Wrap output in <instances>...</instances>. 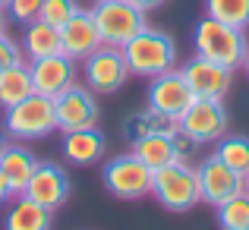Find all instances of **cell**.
Wrapping results in <instances>:
<instances>
[{"instance_id": "3", "label": "cell", "mask_w": 249, "mask_h": 230, "mask_svg": "<svg viewBox=\"0 0 249 230\" xmlns=\"http://www.w3.org/2000/svg\"><path fill=\"white\" fill-rule=\"evenodd\" d=\"M57 129V117H54V101L38 91H32L29 98H22L19 104L3 110V133L16 142H35L44 139Z\"/></svg>"}, {"instance_id": "1", "label": "cell", "mask_w": 249, "mask_h": 230, "mask_svg": "<svg viewBox=\"0 0 249 230\" xmlns=\"http://www.w3.org/2000/svg\"><path fill=\"white\" fill-rule=\"evenodd\" d=\"M193 48L199 57L214 60L227 70H240L249 54V41L243 29H233L227 22H218L212 16H202L193 32Z\"/></svg>"}, {"instance_id": "30", "label": "cell", "mask_w": 249, "mask_h": 230, "mask_svg": "<svg viewBox=\"0 0 249 230\" xmlns=\"http://www.w3.org/2000/svg\"><path fill=\"white\" fill-rule=\"evenodd\" d=\"M129 3H136L142 13H148V10H158V6L164 3V0H129Z\"/></svg>"}, {"instance_id": "36", "label": "cell", "mask_w": 249, "mask_h": 230, "mask_svg": "<svg viewBox=\"0 0 249 230\" xmlns=\"http://www.w3.org/2000/svg\"><path fill=\"white\" fill-rule=\"evenodd\" d=\"M243 230H249V227H243Z\"/></svg>"}, {"instance_id": "12", "label": "cell", "mask_w": 249, "mask_h": 230, "mask_svg": "<svg viewBox=\"0 0 249 230\" xmlns=\"http://www.w3.org/2000/svg\"><path fill=\"white\" fill-rule=\"evenodd\" d=\"M22 195L32 199V202H38V205H44V208H51V212L60 208L63 202L70 199L67 170L54 161H38V167H35V174L29 177V186H25Z\"/></svg>"}, {"instance_id": "19", "label": "cell", "mask_w": 249, "mask_h": 230, "mask_svg": "<svg viewBox=\"0 0 249 230\" xmlns=\"http://www.w3.org/2000/svg\"><path fill=\"white\" fill-rule=\"evenodd\" d=\"M133 155L139 158L152 174L161 170V167H167V164H174V161H183L180 152H177L174 136H167V133H155V136H145V139L133 142Z\"/></svg>"}, {"instance_id": "5", "label": "cell", "mask_w": 249, "mask_h": 230, "mask_svg": "<svg viewBox=\"0 0 249 230\" xmlns=\"http://www.w3.org/2000/svg\"><path fill=\"white\" fill-rule=\"evenodd\" d=\"M152 195L167 208V212H189L193 205H199V177L196 167H189L186 161H174L167 167L155 170L152 177Z\"/></svg>"}, {"instance_id": "13", "label": "cell", "mask_w": 249, "mask_h": 230, "mask_svg": "<svg viewBox=\"0 0 249 230\" xmlns=\"http://www.w3.org/2000/svg\"><path fill=\"white\" fill-rule=\"evenodd\" d=\"M29 76H32V88H35L38 95L54 101L60 91H67L70 85L76 82V60L67 57V54L41 57V60L29 63Z\"/></svg>"}, {"instance_id": "14", "label": "cell", "mask_w": 249, "mask_h": 230, "mask_svg": "<svg viewBox=\"0 0 249 230\" xmlns=\"http://www.w3.org/2000/svg\"><path fill=\"white\" fill-rule=\"evenodd\" d=\"M180 73H183V79H186V85L193 88L196 98H218V101H224V95L231 91L233 70L221 67V63H214V60H205V57H199V54H196Z\"/></svg>"}, {"instance_id": "25", "label": "cell", "mask_w": 249, "mask_h": 230, "mask_svg": "<svg viewBox=\"0 0 249 230\" xmlns=\"http://www.w3.org/2000/svg\"><path fill=\"white\" fill-rule=\"evenodd\" d=\"M218 224L221 230H243L249 227V193H237L233 199H227L224 205H218Z\"/></svg>"}, {"instance_id": "28", "label": "cell", "mask_w": 249, "mask_h": 230, "mask_svg": "<svg viewBox=\"0 0 249 230\" xmlns=\"http://www.w3.org/2000/svg\"><path fill=\"white\" fill-rule=\"evenodd\" d=\"M16 63H25L22 48H19L10 35L0 32V70H10V67H16Z\"/></svg>"}, {"instance_id": "9", "label": "cell", "mask_w": 249, "mask_h": 230, "mask_svg": "<svg viewBox=\"0 0 249 230\" xmlns=\"http://www.w3.org/2000/svg\"><path fill=\"white\" fill-rule=\"evenodd\" d=\"M98 101L95 91L89 85L73 82L67 91L54 98V117H57V129L60 133H73V129H91L98 126Z\"/></svg>"}, {"instance_id": "18", "label": "cell", "mask_w": 249, "mask_h": 230, "mask_svg": "<svg viewBox=\"0 0 249 230\" xmlns=\"http://www.w3.org/2000/svg\"><path fill=\"white\" fill-rule=\"evenodd\" d=\"M51 227H54V212L25 199V195H16V202L6 208L3 230H51Z\"/></svg>"}, {"instance_id": "21", "label": "cell", "mask_w": 249, "mask_h": 230, "mask_svg": "<svg viewBox=\"0 0 249 230\" xmlns=\"http://www.w3.org/2000/svg\"><path fill=\"white\" fill-rule=\"evenodd\" d=\"M177 129H180V123L170 120V117H164V114H158L155 107L136 110V114H129L126 120H123V136H126L129 142H139V139H145V136H155V133L174 136Z\"/></svg>"}, {"instance_id": "33", "label": "cell", "mask_w": 249, "mask_h": 230, "mask_svg": "<svg viewBox=\"0 0 249 230\" xmlns=\"http://www.w3.org/2000/svg\"><path fill=\"white\" fill-rule=\"evenodd\" d=\"M0 32H3V10H0Z\"/></svg>"}, {"instance_id": "27", "label": "cell", "mask_w": 249, "mask_h": 230, "mask_svg": "<svg viewBox=\"0 0 249 230\" xmlns=\"http://www.w3.org/2000/svg\"><path fill=\"white\" fill-rule=\"evenodd\" d=\"M38 13H41V0H6V16L13 19V22H35Z\"/></svg>"}, {"instance_id": "20", "label": "cell", "mask_w": 249, "mask_h": 230, "mask_svg": "<svg viewBox=\"0 0 249 230\" xmlns=\"http://www.w3.org/2000/svg\"><path fill=\"white\" fill-rule=\"evenodd\" d=\"M22 54L29 57V60H41V57H51V54H63L60 29L41 22V19L29 22L25 25V35H22Z\"/></svg>"}, {"instance_id": "29", "label": "cell", "mask_w": 249, "mask_h": 230, "mask_svg": "<svg viewBox=\"0 0 249 230\" xmlns=\"http://www.w3.org/2000/svg\"><path fill=\"white\" fill-rule=\"evenodd\" d=\"M6 202H13V189H10V183L3 180V174H0V205H6Z\"/></svg>"}, {"instance_id": "34", "label": "cell", "mask_w": 249, "mask_h": 230, "mask_svg": "<svg viewBox=\"0 0 249 230\" xmlns=\"http://www.w3.org/2000/svg\"><path fill=\"white\" fill-rule=\"evenodd\" d=\"M246 193H249V174H246Z\"/></svg>"}, {"instance_id": "15", "label": "cell", "mask_w": 249, "mask_h": 230, "mask_svg": "<svg viewBox=\"0 0 249 230\" xmlns=\"http://www.w3.org/2000/svg\"><path fill=\"white\" fill-rule=\"evenodd\" d=\"M101 35H98V25L91 19V10H76L67 22L60 25V48L67 57H73L76 63H82L89 54H95L101 48Z\"/></svg>"}, {"instance_id": "11", "label": "cell", "mask_w": 249, "mask_h": 230, "mask_svg": "<svg viewBox=\"0 0 249 230\" xmlns=\"http://www.w3.org/2000/svg\"><path fill=\"white\" fill-rule=\"evenodd\" d=\"M196 101L193 88L186 85L180 70H167V73L155 76L148 85V107H155L158 114L170 117V120H180L183 110Z\"/></svg>"}, {"instance_id": "10", "label": "cell", "mask_w": 249, "mask_h": 230, "mask_svg": "<svg viewBox=\"0 0 249 230\" xmlns=\"http://www.w3.org/2000/svg\"><path fill=\"white\" fill-rule=\"evenodd\" d=\"M196 177H199V195L208 205H224L227 199H233L237 193L246 189V177H240L237 170H231L221 158H205V161L196 167Z\"/></svg>"}, {"instance_id": "8", "label": "cell", "mask_w": 249, "mask_h": 230, "mask_svg": "<svg viewBox=\"0 0 249 230\" xmlns=\"http://www.w3.org/2000/svg\"><path fill=\"white\" fill-rule=\"evenodd\" d=\"M177 123L196 145H212L227 133V110L218 98H196Z\"/></svg>"}, {"instance_id": "24", "label": "cell", "mask_w": 249, "mask_h": 230, "mask_svg": "<svg viewBox=\"0 0 249 230\" xmlns=\"http://www.w3.org/2000/svg\"><path fill=\"white\" fill-rule=\"evenodd\" d=\"M205 16L246 32V25H249V0H205Z\"/></svg>"}, {"instance_id": "17", "label": "cell", "mask_w": 249, "mask_h": 230, "mask_svg": "<svg viewBox=\"0 0 249 230\" xmlns=\"http://www.w3.org/2000/svg\"><path fill=\"white\" fill-rule=\"evenodd\" d=\"M104 136L98 133V126L91 129H73V133H63V158L70 164H79V167H91L104 158Z\"/></svg>"}, {"instance_id": "35", "label": "cell", "mask_w": 249, "mask_h": 230, "mask_svg": "<svg viewBox=\"0 0 249 230\" xmlns=\"http://www.w3.org/2000/svg\"><path fill=\"white\" fill-rule=\"evenodd\" d=\"M3 6H6V0H0V10H3Z\"/></svg>"}, {"instance_id": "26", "label": "cell", "mask_w": 249, "mask_h": 230, "mask_svg": "<svg viewBox=\"0 0 249 230\" xmlns=\"http://www.w3.org/2000/svg\"><path fill=\"white\" fill-rule=\"evenodd\" d=\"M76 10H79V6H76V0H41V13H38V19L60 29V25L67 22Z\"/></svg>"}, {"instance_id": "32", "label": "cell", "mask_w": 249, "mask_h": 230, "mask_svg": "<svg viewBox=\"0 0 249 230\" xmlns=\"http://www.w3.org/2000/svg\"><path fill=\"white\" fill-rule=\"evenodd\" d=\"M243 70H246V76H249V54H246V60H243Z\"/></svg>"}, {"instance_id": "16", "label": "cell", "mask_w": 249, "mask_h": 230, "mask_svg": "<svg viewBox=\"0 0 249 230\" xmlns=\"http://www.w3.org/2000/svg\"><path fill=\"white\" fill-rule=\"evenodd\" d=\"M35 167H38V158L29 152V145H25V142H16V145H10V142H6L3 155H0V174H3L6 183H10L13 199L25 193L29 177L35 174Z\"/></svg>"}, {"instance_id": "6", "label": "cell", "mask_w": 249, "mask_h": 230, "mask_svg": "<svg viewBox=\"0 0 249 230\" xmlns=\"http://www.w3.org/2000/svg\"><path fill=\"white\" fill-rule=\"evenodd\" d=\"M152 177L155 174L133 152L110 158V161L104 164V170H101L104 189H107L110 195H117V199H126V202L152 195Z\"/></svg>"}, {"instance_id": "22", "label": "cell", "mask_w": 249, "mask_h": 230, "mask_svg": "<svg viewBox=\"0 0 249 230\" xmlns=\"http://www.w3.org/2000/svg\"><path fill=\"white\" fill-rule=\"evenodd\" d=\"M32 76H29V67L25 63H16L10 70H0V107H13L19 104L22 98L32 95Z\"/></svg>"}, {"instance_id": "2", "label": "cell", "mask_w": 249, "mask_h": 230, "mask_svg": "<svg viewBox=\"0 0 249 230\" xmlns=\"http://www.w3.org/2000/svg\"><path fill=\"white\" fill-rule=\"evenodd\" d=\"M123 57H126V67L133 76H161L167 70L177 67V44L167 32H158V29H142L136 38H129L123 44Z\"/></svg>"}, {"instance_id": "7", "label": "cell", "mask_w": 249, "mask_h": 230, "mask_svg": "<svg viewBox=\"0 0 249 230\" xmlns=\"http://www.w3.org/2000/svg\"><path fill=\"white\" fill-rule=\"evenodd\" d=\"M82 76H85V85H89L95 95H117V91L129 82L133 73H129L126 57H123L120 48L101 44L95 54H89L82 60Z\"/></svg>"}, {"instance_id": "31", "label": "cell", "mask_w": 249, "mask_h": 230, "mask_svg": "<svg viewBox=\"0 0 249 230\" xmlns=\"http://www.w3.org/2000/svg\"><path fill=\"white\" fill-rule=\"evenodd\" d=\"M3 148H6V139H3V133H0V155H3Z\"/></svg>"}, {"instance_id": "23", "label": "cell", "mask_w": 249, "mask_h": 230, "mask_svg": "<svg viewBox=\"0 0 249 230\" xmlns=\"http://www.w3.org/2000/svg\"><path fill=\"white\" fill-rule=\"evenodd\" d=\"M214 158L227 164L231 170H237L240 177L249 174V136H221L218 148H214Z\"/></svg>"}, {"instance_id": "4", "label": "cell", "mask_w": 249, "mask_h": 230, "mask_svg": "<svg viewBox=\"0 0 249 230\" xmlns=\"http://www.w3.org/2000/svg\"><path fill=\"white\" fill-rule=\"evenodd\" d=\"M91 19L98 25V35L110 48H123L129 38H136L145 29V13L129 0H95Z\"/></svg>"}]
</instances>
